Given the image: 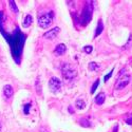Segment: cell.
<instances>
[{
    "label": "cell",
    "instance_id": "1",
    "mask_svg": "<svg viewBox=\"0 0 132 132\" xmlns=\"http://www.w3.org/2000/svg\"><path fill=\"white\" fill-rule=\"evenodd\" d=\"M24 40H26L24 34H22L19 30H17L16 34H13L12 37H11V40H9L11 49H12V55L14 56L17 63L19 62V56L21 55V52H22Z\"/></svg>",
    "mask_w": 132,
    "mask_h": 132
},
{
    "label": "cell",
    "instance_id": "2",
    "mask_svg": "<svg viewBox=\"0 0 132 132\" xmlns=\"http://www.w3.org/2000/svg\"><path fill=\"white\" fill-rule=\"evenodd\" d=\"M53 17H54V12L53 11H50L49 13H45L39 16L38 18V24L40 28L42 29H47L52 24L53 21Z\"/></svg>",
    "mask_w": 132,
    "mask_h": 132
},
{
    "label": "cell",
    "instance_id": "3",
    "mask_svg": "<svg viewBox=\"0 0 132 132\" xmlns=\"http://www.w3.org/2000/svg\"><path fill=\"white\" fill-rule=\"evenodd\" d=\"M61 74L63 76V78H65L67 80H71L75 78L76 75H77L76 70L69 63H64L61 65Z\"/></svg>",
    "mask_w": 132,
    "mask_h": 132
},
{
    "label": "cell",
    "instance_id": "4",
    "mask_svg": "<svg viewBox=\"0 0 132 132\" xmlns=\"http://www.w3.org/2000/svg\"><path fill=\"white\" fill-rule=\"evenodd\" d=\"M92 1H89L87 3L84 12H82V15H81V20H82V24H87L90 22L91 20V17H92Z\"/></svg>",
    "mask_w": 132,
    "mask_h": 132
},
{
    "label": "cell",
    "instance_id": "5",
    "mask_svg": "<svg viewBox=\"0 0 132 132\" xmlns=\"http://www.w3.org/2000/svg\"><path fill=\"white\" fill-rule=\"evenodd\" d=\"M49 89L53 93H57L61 89V81L57 77H52L49 81Z\"/></svg>",
    "mask_w": 132,
    "mask_h": 132
},
{
    "label": "cell",
    "instance_id": "6",
    "mask_svg": "<svg viewBox=\"0 0 132 132\" xmlns=\"http://www.w3.org/2000/svg\"><path fill=\"white\" fill-rule=\"evenodd\" d=\"M131 80V77H130V75H124L123 77H120L116 85H115V89L116 90H123L125 87H127V85L130 82Z\"/></svg>",
    "mask_w": 132,
    "mask_h": 132
},
{
    "label": "cell",
    "instance_id": "7",
    "mask_svg": "<svg viewBox=\"0 0 132 132\" xmlns=\"http://www.w3.org/2000/svg\"><path fill=\"white\" fill-rule=\"evenodd\" d=\"M60 32V29L58 27H55L53 28L52 30L48 31L47 33H45V35H43V37H45L46 39H54L55 37L57 36V34Z\"/></svg>",
    "mask_w": 132,
    "mask_h": 132
},
{
    "label": "cell",
    "instance_id": "8",
    "mask_svg": "<svg viewBox=\"0 0 132 132\" xmlns=\"http://www.w3.org/2000/svg\"><path fill=\"white\" fill-rule=\"evenodd\" d=\"M13 94H14L13 87L11 85H5L3 87V95H4V97L6 98V100H10V98L13 96Z\"/></svg>",
    "mask_w": 132,
    "mask_h": 132
},
{
    "label": "cell",
    "instance_id": "9",
    "mask_svg": "<svg viewBox=\"0 0 132 132\" xmlns=\"http://www.w3.org/2000/svg\"><path fill=\"white\" fill-rule=\"evenodd\" d=\"M65 51H67V47H65L64 43H59V45H57V47L55 48V55L56 56H61V55H63L65 53Z\"/></svg>",
    "mask_w": 132,
    "mask_h": 132
},
{
    "label": "cell",
    "instance_id": "10",
    "mask_svg": "<svg viewBox=\"0 0 132 132\" xmlns=\"http://www.w3.org/2000/svg\"><path fill=\"white\" fill-rule=\"evenodd\" d=\"M105 100H106V94L103 93V92H101L100 94H98V95L95 97V103H96L98 106H101V105L104 104Z\"/></svg>",
    "mask_w": 132,
    "mask_h": 132
},
{
    "label": "cell",
    "instance_id": "11",
    "mask_svg": "<svg viewBox=\"0 0 132 132\" xmlns=\"http://www.w3.org/2000/svg\"><path fill=\"white\" fill-rule=\"evenodd\" d=\"M103 31H104V24H103L102 19H100V21H98V24H97V28H96V31H95V34H94V37H97Z\"/></svg>",
    "mask_w": 132,
    "mask_h": 132
},
{
    "label": "cell",
    "instance_id": "12",
    "mask_svg": "<svg viewBox=\"0 0 132 132\" xmlns=\"http://www.w3.org/2000/svg\"><path fill=\"white\" fill-rule=\"evenodd\" d=\"M32 22H33L32 16L31 15H27L26 18H24V20H23V22H22V27L23 28H29L32 24Z\"/></svg>",
    "mask_w": 132,
    "mask_h": 132
},
{
    "label": "cell",
    "instance_id": "13",
    "mask_svg": "<svg viewBox=\"0 0 132 132\" xmlns=\"http://www.w3.org/2000/svg\"><path fill=\"white\" fill-rule=\"evenodd\" d=\"M79 124H80V126H82V127H85V128L91 127V123L89 122V119H87V118H81V119L79 120Z\"/></svg>",
    "mask_w": 132,
    "mask_h": 132
},
{
    "label": "cell",
    "instance_id": "14",
    "mask_svg": "<svg viewBox=\"0 0 132 132\" xmlns=\"http://www.w3.org/2000/svg\"><path fill=\"white\" fill-rule=\"evenodd\" d=\"M9 5H10V9L13 11V12L15 14H18V7L15 3V1H13V0H11V1H9Z\"/></svg>",
    "mask_w": 132,
    "mask_h": 132
},
{
    "label": "cell",
    "instance_id": "15",
    "mask_svg": "<svg viewBox=\"0 0 132 132\" xmlns=\"http://www.w3.org/2000/svg\"><path fill=\"white\" fill-rule=\"evenodd\" d=\"M75 106H76V108H77V109L81 110V109H84L86 107V104H85V102L82 100H77V101H76V103H75Z\"/></svg>",
    "mask_w": 132,
    "mask_h": 132
},
{
    "label": "cell",
    "instance_id": "16",
    "mask_svg": "<svg viewBox=\"0 0 132 132\" xmlns=\"http://www.w3.org/2000/svg\"><path fill=\"white\" fill-rule=\"evenodd\" d=\"M98 69H100V65H98L96 62L92 61V62L89 63V70H91V71H97Z\"/></svg>",
    "mask_w": 132,
    "mask_h": 132
},
{
    "label": "cell",
    "instance_id": "17",
    "mask_svg": "<svg viewBox=\"0 0 132 132\" xmlns=\"http://www.w3.org/2000/svg\"><path fill=\"white\" fill-rule=\"evenodd\" d=\"M36 92H37L39 95H41V85H40V79H39V77H37V79H36Z\"/></svg>",
    "mask_w": 132,
    "mask_h": 132
},
{
    "label": "cell",
    "instance_id": "18",
    "mask_svg": "<svg viewBox=\"0 0 132 132\" xmlns=\"http://www.w3.org/2000/svg\"><path fill=\"white\" fill-rule=\"evenodd\" d=\"M98 85H100V80H98V79H97V80H96V81H95V82L93 84V86H92V88H91V93H92V94H93V93L95 92V90L97 89V87H98Z\"/></svg>",
    "mask_w": 132,
    "mask_h": 132
},
{
    "label": "cell",
    "instance_id": "19",
    "mask_svg": "<svg viewBox=\"0 0 132 132\" xmlns=\"http://www.w3.org/2000/svg\"><path fill=\"white\" fill-rule=\"evenodd\" d=\"M92 50H93V48H92L91 46H87V47L84 48V51H85L87 54H90V53L92 52Z\"/></svg>",
    "mask_w": 132,
    "mask_h": 132
},
{
    "label": "cell",
    "instance_id": "20",
    "mask_svg": "<svg viewBox=\"0 0 132 132\" xmlns=\"http://www.w3.org/2000/svg\"><path fill=\"white\" fill-rule=\"evenodd\" d=\"M113 70H114V69H112L111 71H110V72H109V73H108V74L105 76V81H108V80H109V78L112 76V74H113Z\"/></svg>",
    "mask_w": 132,
    "mask_h": 132
},
{
    "label": "cell",
    "instance_id": "21",
    "mask_svg": "<svg viewBox=\"0 0 132 132\" xmlns=\"http://www.w3.org/2000/svg\"><path fill=\"white\" fill-rule=\"evenodd\" d=\"M30 108H31V104H28V105L24 106V113H26V114H29V110H30Z\"/></svg>",
    "mask_w": 132,
    "mask_h": 132
},
{
    "label": "cell",
    "instance_id": "22",
    "mask_svg": "<svg viewBox=\"0 0 132 132\" xmlns=\"http://www.w3.org/2000/svg\"><path fill=\"white\" fill-rule=\"evenodd\" d=\"M126 123H127L128 125H132V114H131V115L126 119Z\"/></svg>",
    "mask_w": 132,
    "mask_h": 132
},
{
    "label": "cell",
    "instance_id": "23",
    "mask_svg": "<svg viewBox=\"0 0 132 132\" xmlns=\"http://www.w3.org/2000/svg\"><path fill=\"white\" fill-rule=\"evenodd\" d=\"M132 35H130V37H129V40H128V42H127V46H126V48H128V47H131L132 45Z\"/></svg>",
    "mask_w": 132,
    "mask_h": 132
},
{
    "label": "cell",
    "instance_id": "24",
    "mask_svg": "<svg viewBox=\"0 0 132 132\" xmlns=\"http://www.w3.org/2000/svg\"><path fill=\"white\" fill-rule=\"evenodd\" d=\"M69 111H70V113H71V114H73V113H74V110H73V108H72V107H69Z\"/></svg>",
    "mask_w": 132,
    "mask_h": 132
},
{
    "label": "cell",
    "instance_id": "25",
    "mask_svg": "<svg viewBox=\"0 0 132 132\" xmlns=\"http://www.w3.org/2000/svg\"><path fill=\"white\" fill-rule=\"evenodd\" d=\"M117 128H118V126L116 125V126H115V127L113 128V132H117Z\"/></svg>",
    "mask_w": 132,
    "mask_h": 132
},
{
    "label": "cell",
    "instance_id": "26",
    "mask_svg": "<svg viewBox=\"0 0 132 132\" xmlns=\"http://www.w3.org/2000/svg\"><path fill=\"white\" fill-rule=\"evenodd\" d=\"M0 132H1V124H0Z\"/></svg>",
    "mask_w": 132,
    "mask_h": 132
}]
</instances>
